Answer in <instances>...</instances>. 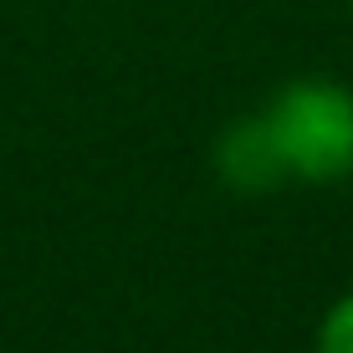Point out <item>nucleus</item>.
Returning <instances> with one entry per match:
<instances>
[{"label":"nucleus","mask_w":353,"mask_h":353,"mask_svg":"<svg viewBox=\"0 0 353 353\" xmlns=\"http://www.w3.org/2000/svg\"><path fill=\"white\" fill-rule=\"evenodd\" d=\"M215 174H221L225 190H241V194L276 190L287 179L282 154H276V143H272V133H266V118L261 113L225 123V133L215 139Z\"/></svg>","instance_id":"nucleus-2"},{"label":"nucleus","mask_w":353,"mask_h":353,"mask_svg":"<svg viewBox=\"0 0 353 353\" xmlns=\"http://www.w3.org/2000/svg\"><path fill=\"white\" fill-rule=\"evenodd\" d=\"M312 353H353V292H343V297L323 312Z\"/></svg>","instance_id":"nucleus-3"},{"label":"nucleus","mask_w":353,"mask_h":353,"mask_svg":"<svg viewBox=\"0 0 353 353\" xmlns=\"http://www.w3.org/2000/svg\"><path fill=\"white\" fill-rule=\"evenodd\" d=\"M287 179L338 185L353 174V92L333 77H292L261 108Z\"/></svg>","instance_id":"nucleus-1"},{"label":"nucleus","mask_w":353,"mask_h":353,"mask_svg":"<svg viewBox=\"0 0 353 353\" xmlns=\"http://www.w3.org/2000/svg\"><path fill=\"white\" fill-rule=\"evenodd\" d=\"M348 6H353V0H348Z\"/></svg>","instance_id":"nucleus-4"}]
</instances>
